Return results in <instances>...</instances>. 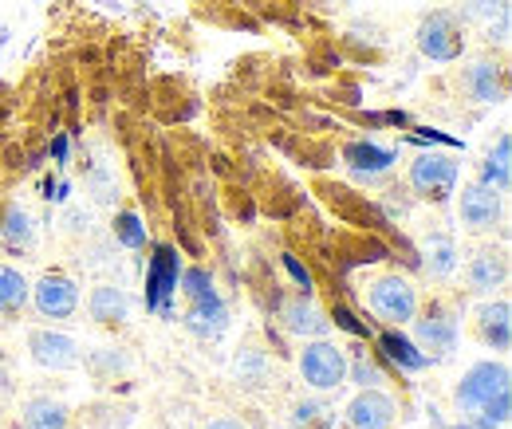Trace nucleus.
I'll list each match as a JSON object with an SVG mask.
<instances>
[{
	"instance_id": "16",
	"label": "nucleus",
	"mask_w": 512,
	"mask_h": 429,
	"mask_svg": "<svg viewBox=\"0 0 512 429\" xmlns=\"http://www.w3.org/2000/svg\"><path fill=\"white\" fill-rule=\"evenodd\" d=\"M505 280H509V260H505V252L485 248V252H477V256L465 264V284H469L473 296H493L497 288H505Z\"/></svg>"
},
{
	"instance_id": "23",
	"label": "nucleus",
	"mask_w": 512,
	"mask_h": 429,
	"mask_svg": "<svg viewBox=\"0 0 512 429\" xmlns=\"http://www.w3.org/2000/svg\"><path fill=\"white\" fill-rule=\"evenodd\" d=\"M347 382H355L359 390H367V386H383L386 382L383 359H379L375 351H367L363 343H355V347L347 351Z\"/></svg>"
},
{
	"instance_id": "30",
	"label": "nucleus",
	"mask_w": 512,
	"mask_h": 429,
	"mask_svg": "<svg viewBox=\"0 0 512 429\" xmlns=\"http://www.w3.org/2000/svg\"><path fill=\"white\" fill-rule=\"evenodd\" d=\"M280 260H284V268H288V276H292V280L300 284V296H312V288H316V280H312V272H308V268H304V264H300V260H296L292 252H284Z\"/></svg>"
},
{
	"instance_id": "8",
	"label": "nucleus",
	"mask_w": 512,
	"mask_h": 429,
	"mask_svg": "<svg viewBox=\"0 0 512 429\" xmlns=\"http://www.w3.org/2000/svg\"><path fill=\"white\" fill-rule=\"evenodd\" d=\"M367 300H371L375 319H383L386 327H406L414 319V311H418V292L402 276H383L379 284H371Z\"/></svg>"
},
{
	"instance_id": "10",
	"label": "nucleus",
	"mask_w": 512,
	"mask_h": 429,
	"mask_svg": "<svg viewBox=\"0 0 512 429\" xmlns=\"http://www.w3.org/2000/svg\"><path fill=\"white\" fill-rule=\"evenodd\" d=\"M398 418V402L383 386H367L347 402V429H390Z\"/></svg>"
},
{
	"instance_id": "6",
	"label": "nucleus",
	"mask_w": 512,
	"mask_h": 429,
	"mask_svg": "<svg viewBox=\"0 0 512 429\" xmlns=\"http://www.w3.org/2000/svg\"><path fill=\"white\" fill-rule=\"evenodd\" d=\"M300 374L312 390H339L347 382V351L331 339H304L300 351Z\"/></svg>"
},
{
	"instance_id": "29",
	"label": "nucleus",
	"mask_w": 512,
	"mask_h": 429,
	"mask_svg": "<svg viewBox=\"0 0 512 429\" xmlns=\"http://www.w3.org/2000/svg\"><path fill=\"white\" fill-rule=\"evenodd\" d=\"M327 319H331L335 327H343V331H351L355 339H367V335H371V327H367L363 319H355V311H351V307H343V304L335 307V311H331Z\"/></svg>"
},
{
	"instance_id": "37",
	"label": "nucleus",
	"mask_w": 512,
	"mask_h": 429,
	"mask_svg": "<svg viewBox=\"0 0 512 429\" xmlns=\"http://www.w3.org/2000/svg\"><path fill=\"white\" fill-rule=\"evenodd\" d=\"M280 429H300V426H280Z\"/></svg>"
},
{
	"instance_id": "22",
	"label": "nucleus",
	"mask_w": 512,
	"mask_h": 429,
	"mask_svg": "<svg viewBox=\"0 0 512 429\" xmlns=\"http://www.w3.org/2000/svg\"><path fill=\"white\" fill-rule=\"evenodd\" d=\"M477 182L489 185V189H497V193H509V185H512V138L509 134H501L497 146L485 154Z\"/></svg>"
},
{
	"instance_id": "3",
	"label": "nucleus",
	"mask_w": 512,
	"mask_h": 429,
	"mask_svg": "<svg viewBox=\"0 0 512 429\" xmlns=\"http://www.w3.org/2000/svg\"><path fill=\"white\" fill-rule=\"evenodd\" d=\"M178 284H182V256L174 245L150 248V264H146V311L154 315H174L178 300Z\"/></svg>"
},
{
	"instance_id": "9",
	"label": "nucleus",
	"mask_w": 512,
	"mask_h": 429,
	"mask_svg": "<svg viewBox=\"0 0 512 429\" xmlns=\"http://www.w3.org/2000/svg\"><path fill=\"white\" fill-rule=\"evenodd\" d=\"M28 304L36 307L44 319H71L79 311V284L71 276H64V272H48L32 288Z\"/></svg>"
},
{
	"instance_id": "2",
	"label": "nucleus",
	"mask_w": 512,
	"mask_h": 429,
	"mask_svg": "<svg viewBox=\"0 0 512 429\" xmlns=\"http://www.w3.org/2000/svg\"><path fill=\"white\" fill-rule=\"evenodd\" d=\"M501 398H512V370L505 359H481V363H473V367L461 374L457 390H453L457 410L469 414V418L477 410L501 402Z\"/></svg>"
},
{
	"instance_id": "17",
	"label": "nucleus",
	"mask_w": 512,
	"mask_h": 429,
	"mask_svg": "<svg viewBox=\"0 0 512 429\" xmlns=\"http://www.w3.org/2000/svg\"><path fill=\"white\" fill-rule=\"evenodd\" d=\"M465 91H469V99L473 103H505V71H501V63L493 60H477L473 67H465Z\"/></svg>"
},
{
	"instance_id": "13",
	"label": "nucleus",
	"mask_w": 512,
	"mask_h": 429,
	"mask_svg": "<svg viewBox=\"0 0 512 429\" xmlns=\"http://www.w3.org/2000/svg\"><path fill=\"white\" fill-rule=\"evenodd\" d=\"M343 162H347V170H351L359 182H375V178H383V174L394 170L398 154H394L390 146L371 142V138H355V142L343 146Z\"/></svg>"
},
{
	"instance_id": "25",
	"label": "nucleus",
	"mask_w": 512,
	"mask_h": 429,
	"mask_svg": "<svg viewBox=\"0 0 512 429\" xmlns=\"http://www.w3.org/2000/svg\"><path fill=\"white\" fill-rule=\"evenodd\" d=\"M28 296H32V288H28L24 272L12 268V264H0V315L24 311V307H28Z\"/></svg>"
},
{
	"instance_id": "18",
	"label": "nucleus",
	"mask_w": 512,
	"mask_h": 429,
	"mask_svg": "<svg viewBox=\"0 0 512 429\" xmlns=\"http://www.w3.org/2000/svg\"><path fill=\"white\" fill-rule=\"evenodd\" d=\"M284 327L300 339H327L331 319H327V311L312 304V296H296V300L284 304Z\"/></svg>"
},
{
	"instance_id": "7",
	"label": "nucleus",
	"mask_w": 512,
	"mask_h": 429,
	"mask_svg": "<svg viewBox=\"0 0 512 429\" xmlns=\"http://www.w3.org/2000/svg\"><path fill=\"white\" fill-rule=\"evenodd\" d=\"M418 52L434 63L461 60L465 56V28H461V20L453 12H446V8L430 12L418 24Z\"/></svg>"
},
{
	"instance_id": "31",
	"label": "nucleus",
	"mask_w": 512,
	"mask_h": 429,
	"mask_svg": "<svg viewBox=\"0 0 512 429\" xmlns=\"http://www.w3.org/2000/svg\"><path fill=\"white\" fill-rule=\"evenodd\" d=\"M406 142H414V146L438 142V146H449V150H465V146H461V138H449V134H438V130H414V134H406Z\"/></svg>"
},
{
	"instance_id": "35",
	"label": "nucleus",
	"mask_w": 512,
	"mask_h": 429,
	"mask_svg": "<svg viewBox=\"0 0 512 429\" xmlns=\"http://www.w3.org/2000/svg\"><path fill=\"white\" fill-rule=\"evenodd\" d=\"M205 429H249V426H245L241 418H213Z\"/></svg>"
},
{
	"instance_id": "27",
	"label": "nucleus",
	"mask_w": 512,
	"mask_h": 429,
	"mask_svg": "<svg viewBox=\"0 0 512 429\" xmlns=\"http://www.w3.org/2000/svg\"><path fill=\"white\" fill-rule=\"evenodd\" d=\"M292 426L335 429V414H331V406H323V402H300V406H296V414H292Z\"/></svg>"
},
{
	"instance_id": "1",
	"label": "nucleus",
	"mask_w": 512,
	"mask_h": 429,
	"mask_svg": "<svg viewBox=\"0 0 512 429\" xmlns=\"http://www.w3.org/2000/svg\"><path fill=\"white\" fill-rule=\"evenodd\" d=\"M178 292L186 296V315H182L186 331L197 335V339H221L225 327H229V304H225V296L217 292L213 272L201 268V264L182 268Z\"/></svg>"
},
{
	"instance_id": "15",
	"label": "nucleus",
	"mask_w": 512,
	"mask_h": 429,
	"mask_svg": "<svg viewBox=\"0 0 512 429\" xmlns=\"http://www.w3.org/2000/svg\"><path fill=\"white\" fill-rule=\"evenodd\" d=\"M477 339L489 347V351H509L512 347V307L509 300H485L477 307Z\"/></svg>"
},
{
	"instance_id": "21",
	"label": "nucleus",
	"mask_w": 512,
	"mask_h": 429,
	"mask_svg": "<svg viewBox=\"0 0 512 429\" xmlns=\"http://www.w3.org/2000/svg\"><path fill=\"white\" fill-rule=\"evenodd\" d=\"M0 245L8 248V252H16V256L36 245V225H32L28 209L8 205V209L0 213Z\"/></svg>"
},
{
	"instance_id": "19",
	"label": "nucleus",
	"mask_w": 512,
	"mask_h": 429,
	"mask_svg": "<svg viewBox=\"0 0 512 429\" xmlns=\"http://www.w3.org/2000/svg\"><path fill=\"white\" fill-rule=\"evenodd\" d=\"M67 426H71V410H67L60 398L36 394L20 410V429H67Z\"/></svg>"
},
{
	"instance_id": "24",
	"label": "nucleus",
	"mask_w": 512,
	"mask_h": 429,
	"mask_svg": "<svg viewBox=\"0 0 512 429\" xmlns=\"http://www.w3.org/2000/svg\"><path fill=\"white\" fill-rule=\"evenodd\" d=\"M422 252H426L422 264H426V272H430L434 280H449V276L457 272V264H461V260H457V245H453V237H446V233H430Z\"/></svg>"
},
{
	"instance_id": "36",
	"label": "nucleus",
	"mask_w": 512,
	"mask_h": 429,
	"mask_svg": "<svg viewBox=\"0 0 512 429\" xmlns=\"http://www.w3.org/2000/svg\"><path fill=\"white\" fill-rule=\"evenodd\" d=\"M8 390H12V374H8V363H4V355H0V398H8Z\"/></svg>"
},
{
	"instance_id": "33",
	"label": "nucleus",
	"mask_w": 512,
	"mask_h": 429,
	"mask_svg": "<svg viewBox=\"0 0 512 429\" xmlns=\"http://www.w3.org/2000/svg\"><path fill=\"white\" fill-rule=\"evenodd\" d=\"M67 150H71V138H67V134H56V138H52V162H56V166H67Z\"/></svg>"
},
{
	"instance_id": "32",
	"label": "nucleus",
	"mask_w": 512,
	"mask_h": 429,
	"mask_svg": "<svg viewBox=\"0 0 512 429\" xmlns=\"http://www.w3.org/2000/svg\"><path fill=\"white\" fill-rule=\"evenodd\" d=\"M44 197H48V201H56V205H64L67 197H71V185L67 182H44Z\"/></svg>"
},
{
	"instance_id": "12",
	"label": "nucleus",
	"mask_w": 512,
	"mask_h": 429,
	"mask_svg": "<svg viewBox=\"0 0 512 429\" xmlns=\"http://www.w3.org/2000/svg\"><path fill=\"white\" fill-rule=\"evenodd\" d=\"M28 351H32V363L44 370H75L79 367V343L64 335V331H32L28 335Z\"/></svg>"
},
{
	"instance_id": "28",
	"label": "nucleus",
	"mask_w": 512,
	"mask_h": 429,
	"mask_svg": "<svg viewBox=\"0 0 512 429\" xmlns=\"http://www.w3.org/2000/svg\"><path fill=\"white\" fill-rule=\"evenodd\" d=\"M465 12L469 16H477V20H501V16H509V0H465Z\"/></svg>"
},
{
	"instance_id": "4",
	"label": "nucleus",
	"mask_w": 512,
	"mask_h": 429,
	"mask_svg": "<svg viewBox=\"0 0 512 429\" xmlns=\"http://www.w3.org/2000/svg\"><path fill=\"white\" fill-rule=\"evenodd\" d=\"M410 323H414V343H418L434 363H442V359H449V355L457 351L461 323H457V315H453L446 304L434 300L426 311H414Z\"/></svg>"
},
{
	"instance_id": "5",
	"label": "nucleus",
	"mask_w": 512,
	"mask_h": 429,
	"mask_svg": "<svg viewBox=\"0 0 512 429\" xmlns=\"http://www.w3.org/2000/svg\"><path fill=\"white\" fill-rule=\"evenodd\" d=\"M457 178H461V166H457L449 154H438V150H422V154L410 162V174H406V182H410V189H414L418 197L438 201V205L449 201V193L457 189Z\"/></svg>"
},
{
	"instance_id": "34",
	"label": "nucleus",
	"mask_w": 512,
	"mask_h": 429,
	"mask_svg": "<svg viewBox=\"0 0 512 429\" xmlns=\"http://www.w3.org/2000/svg\"><path fill=\"white\" fill-rule=\"evenodd\" d=\"M430 414H434V429H477L469 418H461V422H442V418H438V410H430Z\"/></svg>"
},
{
	"instance_id": "14",
	"label": "nucleus",
	"mask_w": 512,
	"mask_h": 429,
	"mask_svg": "<svg viewBox=\"0 0 512 429\" xmlns=\"http://www.w3.org/2000/svg\"><path fill=\"white\" fill-rule=\"evenodd\" d=\"M375 355L383 359V363H390V367H398L402 374H418V370L434 367V359L410 339V335H402V327H386V331H379V339H375Z\"/></svg>"
},
{
	"instance_id": "26",
	"label": "nucleus",
	"mask_w": 512,
	"mask_h": 429,
	"mask_svg": "<svg viewBox=\"0 0 512 429\" xmlns=\"http://www.w3.org/2000/svg\"><path fill=\"white\" fill-rule=\"evenodd\" d=\"M115 241L123 248H130V252H142L146 248V225H142V217L134 209H123L115 217Z\"/></svg>"
},
{
	"instance_id": "20",
	"label": "nucleus",
	"mask_w": 512,
	"mask_h": 429,
	"mask_svg": "<svg viewBox=\"0 0 512 429\" xmlns=\"http://www.w3.org/2000/svg\"><path fill=\"white\" fill-rule=\"evenodd\" d=\"M87 311H91L95 323L115 327V323H127L130 319V300L123 288H115V284H99V288L91 292V300H87Z\"/></svg>"
},
{
	"instance_id": "11",
	"label": "nucleus",
	"mask_w": 512,
	"mask_h": 429,
	"mask_svg": "<svg viewBox=\"0 0 512 429\" xmlns=\"http://www.w3.org/2000/svg\"><path fill=\"white\" fill-rule=\"evenodd\" d=\"M501 197H505V193H497V189H489V185L469 182L461 189V201H457L461 225H465L469 233H489V229L501 221Z\"/></svg>"
}]
</instances>
